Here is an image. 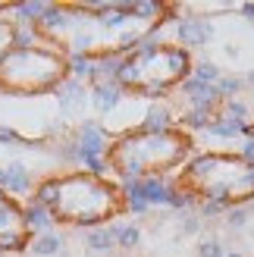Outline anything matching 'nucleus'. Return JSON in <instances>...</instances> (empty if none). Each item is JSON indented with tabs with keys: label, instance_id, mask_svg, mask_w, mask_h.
I'll return each mask as SVG.
<instances>
[{
	"label": "nucleus",
	"instance_id": "nucleus-1",
	"mask_svg": "<svg viewBox=\"0 0 254 257\" xmlns=\"http://www.w3.org/2000/svg\"><path fill=\"white\" fill-rule=\"evenodd\" d=\"M29 201L44 207L54 226L85 229V232L116 223L119 216H129L122 185L110 176L88 170H69L41 179Z\"/></svg>",
	"mask_w": 254,
	"mask_h": 257
},
{
	"label": "nucleus",
	"instance_id": "nucleus-2",
	"mask_svg": "<svg viewBox=\"0 0 254 257\" xmlns=\"http://www.w3.org/2000/svg\"><path fill=\"white\" fill-rule=\"evenodd\" d=\"M195 154V135L185 128H125L113 135L104 154L107 176L116 182H135V179H157L176 176L182 163Z\"/></svg>",
	"mask_w": 254,
	"mask_h": 257
},
{
	"label": "nucleus",
	"instance_id": "nucleus-3",
	"mask_svg": "<svg viewBox=\"0 0 254 257\" xmlns=\"http://www.w3.org/2000/svg\"><path fill=\"white\" fill-rule=\"evenodd\" d=\"M173 185L195 204L245 207L254 201V163L238 151H195L173 176Z\"/></svg>",
	"mask_w": 254,
	"mask_h": 257
},
{
	"label": "nucleus",
	"instance_id": "nucleus-4",
	"mask_svg": "<svg viewBox=\"0 0 254 257\" xmlns=\"http://www.w3.org/2000/svg\"><path fill=\"white\" fill-rule=\"evenodd\" d=\"M195 57L192 50L179 47L176 41H157L151 38L132 54H125L116 66L113 85L125 97L138 100H167L192 79Z\"/></svg>",
	"mask_w": 254,
	"mask_h": 257
},
{
	"label": "nucleus",
	"instance_id": "nucleus-5",
	"mask_svg": "<svg viewBox=\"0 0 254 257\" xmlns=\"http://www.w3.org/2000/svg\"><path fill=\"white\" fill-rule=\"evenodd\" d=\"M69 79V57L41 38L35 44H10L0 54V94L7 97L57 94Z\"/></svg>",
	"mask_w": 254,
	"mask_h": 257
},
{
	"label": "nucleus",
	"instance_id": "nucleus-6",
	"mask_svg": "<svg viewBox=\"0 0 254 257\" xmlns=\"http://www.w3.org/2000/svg\"><path fill=\"white\" fill-rule=\"evenodd\" d=\"M32 226L25 213V201L13 198L10 191L0 188V251L4 254H19L29 251L32 245Z\"/></svg>",
	"mask_w": 254,
	"mask_h": 257
},
{
	"label": "nucleus",
	"instance_id": "nucleus-7",
	"mask_svg": "<svg viewBox=\"0 0 254 257\" xmlns=\"http://www.w3.org/2000/svg\"><path fill=\"white\" fill-rule=\"evenodd\" d=\"M213 41V25L207 16H179L176 22V44L192 50V47H204Z\"/></svg>",
	"mask_w": 254,
	"mask_h": 257
},
{
	"label": "nucleus",
	"instance_id": "nucleus-8",
	"mask_svg": "<svg viewBox=\"0 0 254 257\" xmlns=\"http://www.w3.org/2000/svg\"><path fill=\"white\" fill-rule=\"evenodd\" d=\"M122 100H125V94L113 82H100V85L88 88V104H91V110L97 113V116H110V113H116Z\"/></svg>",
	"mask_w": 254,
	"mask_h": 257
},
{
	"label": "nucleus",
	"instance_id": "nucleus-9",
	"mask_svg": "<svg viewBox=\"0 0 254 257\" xmlns=\"http://www.w3.org/2000/svg\"><path fill=\"white\" fill-rule=\"evenodd\" d=\"M29 251L35 257H57L63 251V235L57 232V229H50V232H38V235H32Z\"/></svg>",
	"mask_w": 254,
	"mask_h": 257
},
{
	"label": "nucleus",
	"instance_id": "nucleus-10",
	"mask_svg": "<svg viewBox=\"0 0 254 257\" xmlns=\"http://www.w3.org/2000/svg\"><path fill=\"white\" fill-rule=\"evenodd\" d=\"M85 245L91 251H110L116 245V238H113V226H97V229H88L85 232Z\"/></svg>",
	"mask_w": 254,
	"mask_h": 257
},
{
	"label": "nucleus",
	"instance_id": "nucleus-11",
	"mask_svg": "<svg viewBox=\"0 0 254 257\" xmlns=\"http://www.w3.org/2000/svg\"><path fill=\"white\" fill-rule=\"evenodd\" d=\"M113 226V238H116L119 248H138L142 241V229L132 226V223H110Z\"/></svg>",
	"mask_w": 254,
	"mask_h": 257
},
{
	"label": "nucleus",
	"instance_id": "nucleus-12",
	"mask_svg": "<svg viewBox=\"0 0 254 257\" xmlns=\"http://www.w3.org/2000/svg\"><path fill=\"white\" fill-rule=\"evenodd\" d=\"M217 91L223 100H232L245 91V79L242 75H220V82H217Z\"/></svg>",
	"mask_w": 254,
	"mask_h": 257
},
{
	"label": "nucleus",
	"instance_id": "nucleus-13",
	"mask_svg": "<svg viewBox=\"0 0 254 257\" xmlns=\"http://www.w3.org/2000/svg\"><path fill=\"white\" fill-rule=\"evenodd\" d=\"M220 69L213 66L210 60H201V63H195V69H192V79H198V82H204V85H217L220 82Z\"/></svg>",
	"mask_w": 254,
	"mask_h": 257
},
{
	"label": "nucleus",
	"instance_id": "nucleus-14",
	"mask_svg": "<svg viewBox=\"0 0 254 257\" xmlns=\"http://www.w3.org/2000/svg\"><path fill=\"white\" fill-rule=\"evenodd\" d=\"M198 257H226L223 254V241L220 238H201L198 241Z\"/></svg>",
	"mask_w": 254,
	"mask_h": 257
},
{
	"label": "nucleus",
	"instance_id": "nucleus-15",
	"mask_svg": "<svg viewBox=\"0 0 254 257\" xmlns=\"http://www.w3.org/2000/svg\"><path fill=\"white\" fill-rule=\"evenodd\" d=\"M245 223H248L245 207H232V210H226V226H229V229H242Z\"/></svg>",
	"mask_w": 254,
	"mask_h": 257
},
{
	"label": "nucleus",
	"instance_id": "nucleus-16",
	"mask_svg": "<svg viewBox=\"0 0 254 257\" xmlns=\"http://www.w3.org/2000/svg\"><path fill=\"white\" fill-rule=\"evenodd\" d=\"M179 226H182V235H195L198 229H201L198 213H182V216H179Z\"/></svg>",
	"mask_w": 254,
	"mask_h": 257
},
{
	"label": "nucleus",
	"instance_id": "nucleus-17",
	"mask_svg": "<svg viewBox=\"0 0 254 257\" xmlns=\"http://www.w3.org/2000/svg\"><path fill=\"white\" fill-rule=\"evenodd\" d=\"M226 257H242V254H235V251H232V254H226Z\"/></svg>",
	"mask_w": 254,
	"mask_h": 257
}]
</instances>
